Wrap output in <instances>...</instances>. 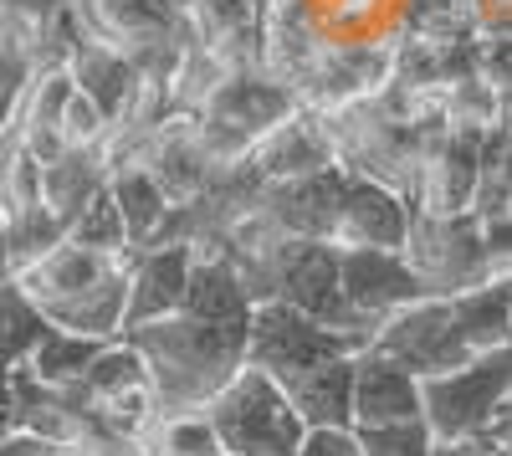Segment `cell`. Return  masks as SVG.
I'll return each mask as SVG.
<instances>
[{"label": "cell", "mask_w": 512, "mask_h": 456, "mask_svg": "<svg viewBox=\"0 0 512 456\" xmlns=\"http://www.w3.org/2000/svg\"><path fill=\"white\" fill-rule=\"evenodd\" d=\"M123 339L144 349L164 416L205 410L246 369V323H205L190 313H169L144 328H128Z\"/></svg>", "instance_id": "1"}, {"label": "cell", "mask_w": 512, "mask_h": 456, "mask_svg": "<svg viewBox=\"0 0 512 456\" xmlns=\"http://www.w3.org/2000/svg\"><path fill=\"white\" fill-rule=\"evenodd\" d=\"M226 456H297L308 421L297 416L287 385L267 369L246 364L241 375L205 405Z\"/></svg>", "instance_id": "2"}, {"label": "cell", "mask_w": 512, "mask_h": 456, "mask_svg": "<svg viewBox=\"0 0 512 456\" xmlns=\"http://www.w3.org/2000/svg\"><path fill=\"white\" fill-rule=\"evenodd\" d=\"M420 400L436 441L492 436V426L512 410V344L492 354H472L461 369H446V375H425Z\"/></svg>", "instance_id": "3"}, {"label": "cell", "mask_w": 512, "mask_h": 456, "mask_svg": "<svg viewBox=\"0 0 512 456\" xmlns=\"http://www.w3.org/2000/svg\"><path fill=\"white\" fill-rule=\"evenodd\" d=\"M338 354H364L349 334L318 323L313 313L292 308L282 298H267L251 308V323H246V364L267 369L277 380H292L303 369L323 364V359H338Z\"/></svg>", "instance_id": "4"}, {"label": "cell", "mask_w": 512, "mask_h": 456, "mask_svg": "<svg viewBox=\"0 0 512 456\" xmlns=\"http://www.w3.org/2000/svg\"><path fill=\"white\" fill-rule=\"evenodd\" d=\"M369 349L405 364V369H415L420 380L425 375H446V369H461L466 359H472V349H466L461 334H456L451 298H436V293L384 318Z\"/></svg>", "instance_id": "5"}, {"label": "cell", "mask_w": 512, "mask_h": 456, "mask_svg": "<svg viewBox=\"0 0 512 456\" xmlns=\"http://www.w3.org/2000/svg\"><path fill=\"white\" fill-rule=\"evenodd\" d=\"M338 277H344V298L369 323H384L390 313L431 298L420 267L410 252H379V246H338Z\"/></svg>", "instance_id": "6"}, {"label": "cell", "mask_w": 512, "mask_h": 456, "mask_svg": "<svg viewBox=\"0 0 512 456\" xmlns=\"http://www.w3.org/2000/svg\"><path fill=\"white\" fill-rule=\"evenodd\" d=\"M482 144L487 129H446L420 164L415 211L420 216H472L482 190Z\"/></svg>", "instance_id": "7"}, {"label": "cell", "mask_w": 512, "mask_h": 456, "mask_svg": "<svg viewBox=\"0 0 512 456\" xmlns=\"http://www.w3.org/2000/svg\"><path fill=\"white\" fill-rule=\"evenodd\" d=\"M415 236V200L384 180L349 175L344 205L333 221V246H379V252H410Z\"/></svg>", "instance_id": "8"}, {"label": "cell", "mask_w": 512, "mask_h": 456, "mask_svg": "<svg viewBox=\"0 0 512 456\" xmlns=\"http://www.w3.org/2000/svg\"><path fill=\"white\" fill-rule=\"evenodd\" d=\"M67 67H72V77H77V93H88V98L108 113L113 129H118V123H134L149 82L139 77L134 57H128L118 41H108V36H98V31H82L77 47H72V57H67Z\"/></svg>", "instance_id": "9"}, {"label": "cell", "mask_w": 512, "mask_h": 456, "mask_svg": "<svg viewBox=\"0 0 512 456\" xmlns=\"http://www.w3.org/2000/svg\"><path fill=\"white\" fill-rule=\"evenodd\" d=\"M246 159H251V170L262 175L267 185H292V180H308V175L328 170V164H344L338 159L328 118L313 113V108L292 113L287 123H277L272 134H262Z\"/></svg>", "instance_id": "10"}, {"label": "cell", "mask_w": 512, "mask_h": 456, "mask_svg": "<svg viewBox=\"0 0 512 456\" xmlns=\"http://www.w3.org/2000/svg\"><path fill=\"white\" fill-rule=\"evenodd\" d=\"M190 267H195V246L190 241H169V246H144L128 257V328H144L154 318L185 313V287H190Z\"/></svg>", "instance_id": "11"}, {"label": "cell", "mask_w": 512, "mask_h": 456, "mask_svg": "<svg viewBox=\"0 0 512 456\" xmlns=\"http://www.w3.org/2000/svg\"><path fill=\"white\" fill-rule=\"evenodd\" d=\"M128 257H134V252H128ZM128 257H108V252H93V246L62 241V246H52L41 262L21 267L16 282H21V293H26L41 313H52V308H62V303H72V298H82V293H93V287L108 282L113 272H123Z\"/></svg>", "instance_id": "12"}, {"label": "cell", "mask_w": 512, "mask_h": 456, "mask_svg": "<svg viewBox=\"0 0 512 456\" xmlns=\"http://www.w3.org/2000/svg\"><path fill=\"white\" fill-rule=\"evenodd\" d=\"M349 164H328V170L308 175V180H292V185H267L262 205L272 211V221L297 236V241H333V221H338V205H344L349 190Z\"/></svg>", "instance_id": "13"}, {"label": "cell", "mask_w": 512, "mask_h": 456, "mask_svg": "<svg viewBox=\"0 0 512 456\" xmlns=\"http://www.w3.org/2000/svg\"><path fill=\"white\" fill-rule=\"evenodd\" d=\"M420 416H425V400H420L415 369L364 349L359 375H354V426H395V421H420Z\"/></svg>", "instance_id": "14"}, {"label": "cell", "mask_w": 512, "mask_h": 456, "mask_svg": "<svg viewBox=\"0 0 512 456\" xmlns=\"http://www.w3.org/2000/svg\"><path fill=\"white\" fill-rule=\"evenodd\" d=\"M354 375H359V354H338L282 385L308 426H354Z\"/></svg>", "instance_id": "15"}, {"label": "cell", "mask_w": 512, "mask_h": 456, "mask_svg": "<svg viewBox=\"0 0 512 456\" xmlns=\"http://www.w3.org/2000/svg\"><path fill=\"white\" fill-rule=\"evenodd\" d=\"M456 313V334L472 354H492L512 344V282L507 277H487L477 287L451 298Z\"/></svg>", "instance_id": "16"}, {"label": "cell", "mask_w": 512, "mask_h": 456, "mask_svg": "<svg viewBox=\"0 0 512 456\" xmlns=\"http://www.w3.org/2000/svg\"><path fill=\"white\" fill-rule=\"evenodd\" d=\"M103 190H108V164H103L98 149H67L62 159L41 164V205L67 226L88 211Z\"/></svg>", "instance_id": "17"}, {"label": "cell", "mask_w": 512, "mask_h": 456, "mask_svg": "<svg viewBox=\"0 0 512 456\" xmlns=\"http://www.w3.org/2000/svg\"><path fill=\"white\" fill-rule=\"evenodd\" d=\"M77 11L88 21V31L118 41V47H139V41H154L185 26V16L169 11L164 0H77Z\"/></svg>", "instance_id": "18"}, {"label": "cell", "mask_w": 512, "mask_h": 456, "mask_svg": "<svg viewBox=\"0 0 512 456\" xmlns=\"http://www.w3.org/2000/svg\"><path fill=\"white\" fill-rule=\"evenodd\" d=\"M118 211H123V226H128V241H134V252H144V246L159 241L164 221L175 216V200L164 195V185L154 180L149 164H128V170H113L108 180Z\"/></svg>", "instance_id": "19"}, {"label": "cell", "mask_w": 512, "mask_h": 456, "mask_svg": "<svg viewBox=\"0 0 512 456\" xmlns=\"http://www.w3.org/2000/svg\"><path fill=\"white\" fill-rule=\"evenodd\" d=\"M103 344H108V339H88V334H72V328H57V323H52L47 334H41V344L31 349L26 369H31L41 385L72 390V385L93 369V359H98Z\"/></svg>", "instance_id": "20"}, {"label": "cell", "mask_w": 512, "mask_h": 456, "mask_svg": "<svg viewBox=\"0 0 512 456\" xmlns=\"http://www.w3.org/2000/svg\"><path fill=\"white\" fill-rule=\"evenodd\" d=\"M47 328H52L47 313H41V308L21 293L16 277L0 282V375H6V369H16V364H26Z\"/></svg>", "instance_id": "21"}, {"label": "cell", "mask_w": 512, "mask_h": 456, "mask_svg": "<svg viewBox=\"0 0 512 456\" xmlns=\"http://www.w3.org/2000/svg\"><path fill=\"white\" fill-rule=\"evenodd\" d=\"M154 456H226L216 426H210L205 410H175V416H164L149 441H144Z\"/></svg>", "instance_id": "22"}, {"label": "cell", "mask_w": 512, "mask_h": 456, "mask_svg": "<svg viewBox=\"0 0 512 456\" xmlns=\"http://www.w3.org/2000/svg\"><path fill=\"white\" fill-rule=\"evenodd\" d=\"M41 67V36L0 16V108L21 103V88Z\"/></svg>", "instance_id": "23"}, {"label": "cell", "mask_w": 512, "mask_h": 456, "mask_svg": "<svg viewBox=\"0 0 512 456\" xmlns=\"http://www.w3.org/2000/svg\"><path fill=\"white\" fill-rule=\"evenodd\" d=\"M67 241L93 246V252H108V257H128V252H134V241H128V226H123V211H118L113 190H103L88 211L67 226Z\"/></svg>", "instance_id": "24"}, {"label": "cell", "mask_w": 512, "mask_h": 456, "mask_svg": "<svg viewBox=\"0 0 512 456\" xmlns=\"http://www.w3.org/2000/svg\"><path fill=\"white\" fill-rule=\"evenodd\" d=\"M6 231H11V262H16V272L41 262L52 246L67 241V221H57L47 205H26V211L6 216Z\"/></svg>", "instance_id": "25"}, {"label": "cell", "mask_w": 512, "mask_h": 456, "mask_svg": "<svg viewBox=\"0 0 512 456\" xmlns=\"http://www.w3.org/2000/svg\"><path fill=\"white\" fill-rule=\"evenodd\" d=\"M359 446L364 456H431L436 431L431 421H395V426H359Z\"/></svg>", "instance_id": "26"}, {"label": "cell", "mask_w": 512, "mask_h": 456, "mask_svg": "<svg viewBox=\"0 0 512 456\" xmlns=\"http://www.w3.org/2000/svg\"><path fill=\"white\" fill-rule=\"evenodd\" d=\"M297 456H364L359 426H308Z\"/></svg>", "instance_id": "27"}, {"label": "cell", "mask_w": 512, "mask_h": 456, "mask_svg": "<svg viewBox=\"0 0 512 456\" xmlns=\"http://www.w3.org/2000/svg\"><path fill=\"white\" fill-rule=\"evenodd\" d=\"M72 6H77V0H0V16L26 26V31H36V36H47V26L62 11H72Z\"/></svg>", "instance_id": "28"}, {"label": "cell", "mask_w": 512, "mask_h": 456, "mask_svg": "<svg viewBox=\"0 0 512 456\" xmlns=\"http://www.w3.org/2000/svg\"><path fill=\"white\" fill-rule=\"evenodd\" d=\"M57 446L47 441V436H36V431H16V436H6V441H0V456H52Z\"/></svg>", "instance_id": "29"}, {"label": "cell", "mask_w": 512, "mask_h": 456, "mask_svg": "<svg viewBox=\"0 0 512 456\" xmlns=\"http://www.w3.org/2000/svg\"><path fill=\"white\" fill-rule=\"evenodd\" d=\"M21 431V400H16V385L11 375H0V441Z\"/></svg>", "instance_id": "30"}, {"label": "cell", "mask_w": 512, "mask_h": 456, "mask_svg": "<svg viewBox=\"0 0 512 456\" xmlns=\"http://www.w3.org/2000/svg\"><path fill=\"white\" fill-rule=\"evenodd\" d=\"M431 456H492V436H461V441H436Z\"/></svg>", "instance_id": "31"}, {"label": "cell", "mask_w": 512, "mask_h": 456, "mask_svg": "<svg viewBox=\"0 0 512 456\" xmlns=\"http://www.w3.org/2000/svg\"><path fill=\"white\" fill-rule=\"evenodd\" d=\"M16 277V262H11V231H6V211H0V282Z\"/></svg>", "instance_id": "32"}, {"label": "cell", "mask_w": 512, "mask_h": 456, "mask_svg": "<svg viewBox=\"0 0 512 456\" xmlns=\"http://www.w3.org/2000/svg\"><path fill=\"white\" fill-rule=\"evenodd\" d=\"M492 446H502V451L512 456V410H507V416L492 426Z\"/></svg>", "instance_id": "33"}, {"label": "cell", "mask_w": 512, "mask_h": 456, "mask_svg": "<svg viewBox=\"0 0 512 456\" xmlns=\"http://www.w3.org/2000/svg\"><path fill=\"white\" fill-rule=\"evenodd\" d=\"M164 6H169V11H180V16H185V11L195 6V0H164Z\"/></svg>", "instance_id": "34"}, {"label": "cell", "mask_w": 512, "mask_h": 456, "mask_svg": "<svg viewBox=\"0 0 512 456\" xmlns=\"http://www.w3.org/2000/svg\"><path fill=\"white\" fill-rule=\"evenodd\" d=\"M52 456H88V451H77V446H57Z\"/></svg>", "instance_id": "35"}, {"label": "cell", "mask_w": 512, "mask_h": 456, "mask_svg": "<svg viewBox=\"0 0 512 456\" xmlns=\"http://www.w3.org/2000/svg\"><path fill=\"white\" fill-rule=\"evenodd\" d=\"M492 456H507V451H502V446H492Z\"/></svg>", "instance_id": "36"}]
</instances>
